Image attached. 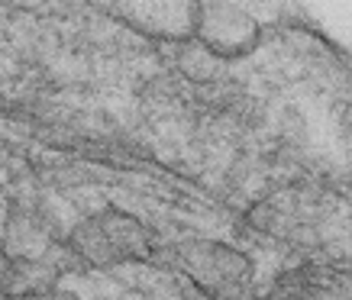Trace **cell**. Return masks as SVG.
<instances>
[{
  "instance_id": "6da1fadb",
  "label": "cell",
  "mask_w": 352,
  "mask_h": 300,
  "mask_svg": "<svg viewBox=\"0 0 352 300\" xmlns=\"http://www.w3.org/2000/svg\"><path fill=\"white\" fill-rule=\"evenodd\" d=\"M65 255L75 265L91 271H113L120 265H142L152 262L159 242L152 229L136 214L117 204H107L94 214L81 216L62 239Z\"/></svg>"
},
{
  "instance_id": "7a4b0ae2",
  "label": "cell",
  "mask_w": 352,
  "mask_h": 300,
  "mask_svg": "<svg viewBox=\"0 0 352 300\" xmlns=\"http://www.w3.org/2000/svg\"><path fill=\"white\" fill-rule=\"evenodd\" d=\"M165 255L171 268L182 271L210 300H243L256 278L252 258L217 239H182Z\"/></svg>"
},
{
  "instance_id": "3957f363",
  "label": "cell",
  "mask_w": 352,
  "mask_h": 300,
  "mask_svg": "<svg viewBox=\"0 0 352 300\" xmlns=\"http://www.w3.org/2000/svg\"><path fill=\"white\" fill-rule=\"evenodd\" d=\"M258 23L230 3H194V39L220 62L243 58L258 45Z\"/></svg>"
},
{
  "instance_id": "277c9868",
  "label": "cell",
  "mask_w": 352,
  "mask_h": 300,
  "mask_svg": "<svg viewBox=\"0 0 352 300\" xmlns=\"http://www.w3.org/2000/svg\"><path fill=\"white\" fill-rule=\"evenodd\" d=\"M110 16L152 39L194 36V3H113Z\"/></svg>"
},
{
  "instance_id": "5b68a950",
  "label": "cell",
  "mask_w": 352,
  "mask_h": 300,
  "mask_svg": "<svg viewBox=\"0 0 352 300\" xmlns=\"http://www.w3.org/2000/svg\"><path fill=\"white\" fill-rule=\"evenodd\" d=\"M26 278H30L26 265L7 249V242H0V300H16L26 290L39 288V284H30Z\"/></svg>"
},
{
  "instance_id": "8992f818",
  "label": "cell",
  "mask_w": 352,
  "mask_h": 300,
  "mask_svg": "<svg viewBox=\"0 0 352 300\" xmlns=\"http://www.w3.org/2000/svg\"><path fill=\"white\" fill-rule=\"evenodd\" d=\"M16 300H75L68 290L62 288H55V284H39V288H32L26 290V294H20Z\"/></svg>"
},
{
  "instance_id": "52a82bcc",
  "label": "cell",
  "mask_w": 352,
  "mask_h": 300,
  "mask_svg": "<svg viewBox=\"0 0 352 300\" xmlns=\"http://www.w3.org/2000/svg\"><path fill=\"white\" fill-rule=\"evenodd\" d=\"M258 300H294L291 294H268V297H258Z\"/></svg>"
}]
</instances>
